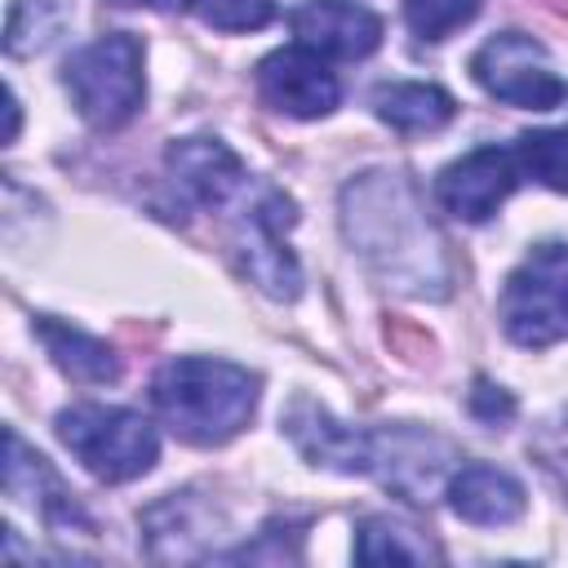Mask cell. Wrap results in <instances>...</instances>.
<instances>
[{
	"label": "cell",
	"instance_id": "cell-3",
	"mask_svg": "<svg viewBox=\"0 0 568 568\" xmlns=\"http://www.w3.org/2000/svg\"><path fill=\"white\" fill-rule=\"evenodd\" d=\"M62 84L75 111L93 129H120L142 111L146 80H142V40L129 31H106L75 49L62 67Z\"/></svg>",
	"mask_w": 568,
	"mask_h": 568
},
{
	"label": "cell",
	"instance_id": "cell-23",
	"mask_svg": "<svg viewBox=\"0 0 568 568\" xmlns=\"http://www.w3.org/2000/svg\"><path fill=\"white\" fill-rule=\"evenodd\" d=\"M106 4H120V9H138V4H160V0H106Z\"/></svg>",
	"mask_w": 568,
	"mask_h": 568
},
{
	"label": "cell",
	"instance_id": "cell-18",
	"mask_svg": "<svg viewBox=\"0 0 568 568\" xmlns=\"http://www.w3.org/2000/svg\"><path fill=\"white\" fill-rule=\"evenodd\" d=\"M62 31V9L53 0H18L9 13V36L4 49L13 58H31L44 44H53V36Z\"/></svg>",
	"mask_w": 568,
	"mask_h": 568
},
{
	"label": "cell",
	"instance_id": "cell-16",
	"mask_svg": "<svg viewBox=\"0 0 568 568\" xmlns=\"http://www.w3.org/2000/svg\"><path fill=\"white\" fill-rule=\"evenodd\" d=\"M355 559L364 564H426V559H439V550L426 541V532L390 519V515H368L359 528H355Z\"/></svg>",
	"mask_w": 568,
	"mask_h": 568
},
{
	"label": "cell",
	"instance_id": "cell-6",
	"mask_svg": "<svg viewBox=\"0 0 568 568\" xmlns=\"http://www.w3.org/2000/svg\"><path fill=\"white\" fill-rule=\"evenodd\" d=\"M470 75L488 98L528 106V111H550L568 98V84L555 75L546 49L524 31L488 36L470 58Z\"/></svg>",
	"mask_w": 568,
	"mask_h": 568
},
{
	"label": "cell",
	"instance_id": "cell-13",
	"mask_svg": "<svg viewBox=\"0 0 568 568\" xmlns=\"http://www.w3.org/2000/svg\"><path fill=\"white\" fill-rule=\"evenodd\" d=\"M4 493L18 497V501H27V497L36 501V497H40V510H44V519H53V524H58V519H80V524H84L80 501L62 488V479L49 470V462L22 444L18 430H4Z\"/></svg>",
	"mask_w": 568,
	"mask_h": 568
},
{
	"label": "cell",
	"instance_id": "cell-2",
	"mask_svg": "<svg viewBox=\"0 0 568 568\" xmlns=\"http://www.w3.org/2000/svg\"><path fill=\"white\" fill-rule=\"evenodd\" d=\"M342 222L351 244L390 280H413V288H426L430 257L439 248L435 231L422 222V209L413 200V186L395 173H373L364 182H351L342 195Z\"/></svg>",
	"mask_w": 568,
	"mask_h": 568
},
{
	"label": "cell",
	"instance_id": "cell-17",
	"mask_svg": "<svg viewBox=\"0 0 568 568\" xmlns=\"http://www.w3.org/2000/svg\"><path fill=\"white\" fill-rule=\"evenodd\" d=\"M515 160L541 186L568 195V129H537L515 142Z\"/></svg>",
	"mask_w": 568,
	"mask_h": 568
},
{
	"label": "cell",
	"instance_id": "cell-22",
	"mask_svg": "<svg viewBox=\"0 0 568 568\" xmlns=\"http://www.w3.org/2000/svg\"><path fill=\"white\" fill-rule=\"evenodd\" d=\"M470 413H475L479 422L497 426V422H506V417L515 413V399H510L501 386H493V382H475V390H470Z\"/></svg>",
	"mask_w": 568,
	"mask_h": 568
},
{
	"label": "cell",
	"instance_id": "cell-19",
	"mask_svg": "<svg viewBox=\"0 0 568 568\" xmlns=\"http://www.w3.org/2000/svg\"><path fill=\"white\" fill-rule=\"evenodd\" d=\"M484 0H404V22L417 40H448L457 27H466L479 13Z\"/></svg>",
	"mask_w": 568,
	"mask_h": 568
},
{
	"label": "cell",
	"instance_id": "cell-7",
	"mask_svg": "<svg viewBox=\"0 0 568 568\" xmlns=\"http://www.w3.org/2000/svg\"><path fill=\"white\" fill-rule=\"evenodd\" d=\"M519 182V160L506 146H475L435 178V200L457 222H488Z\"/></svg>",
	"mask_w": 568,
	"mask_h": 568
},
{
	"label": "cell",
	"instance_id": "cell-14",
	"mask_svg": "<svg viewBox=\"0 0 568 568\" xmlns=\"http://www.w3.org/2000/svg\"><path fill=\"white\" fill-rule=\"evenodd\" d=\"M373 115L395 133H435L457 115V102L439 84L422 80H390L373 89Z\"/></svg>",
	"mask_w": 568,
	"mask_h": 568
},
{
	"label": "cell",
	"instance_id": "cell-9",
	"mask_svg": "<svg viewBox=\"0 0 568 568\" xmlns=\"http://www.w3.org/2000/svg\"><path fill=\"white\" fill-rule=\"evenodd\" d=\"M284 430L311 466H328L342 475H373V466H377V430H355V426L328 417L306 395H297L288 404Z\"/></svg>",
	"mask_w": 568,
	"mask_h": 568
},
{
	"label": "cell",
	"instance_id": "cell-12",
	"mask_svg": "<svg viewBox=\"0 0 568 568\" xmlns=\"http://www.w3.org/2000/svg\"><path fill=\"white\" fill-rule=\"evenodd\" d=\"M448 506L466 524L506 528V524H515L524 515L528 497H524V484L510 470L488 466V462H470L448 479Z\"/></svg>",
	"mask_w": 568,
	"mask_h": 568
},
{
	"label": "cell",
	"instance_id": "cell-10",
	"mask_svg": "<svg viewBox=\"0 0 568 568\" xmlns=\"http://www.w3.org/2000/svg\"><path fill=\"white\" fill-rule=\"evenodd\" d=\"M288 27L297 44L320 58H368L382 44V18L355 0H302Z\"/></svg>",
	"mask_w": 568,
	"mask_h": 568
},
{
	"label": "cell",
	"instance_id": "cell-11",
	"mask_svg": "<svg viewBox=\"0 0 568 568\" xmlns=\"http://www.w3.org/2000/svg\"><path fill=\"white\" fill-rule=\"evenodd\" d=\"M164 160H169V178L178 195L200 209H226L248 186L240 155L217 138H182L169 146Z\"/></svg>",
	"mask_w": 568,
	"mask_h": 568
},
{
	"label": "cell",
	"instance_id": "cell-15",
	"mask_svg": "<svg viewBox=\"0 0 568 568\" xmlns=\"http://www.w3.org/2000/svg\"><path fill=\"white\" fill-rule=\"evenodd\" d=\"M36 333H40L44 351L53 355V364L71 382H80V386H106V382L120 377V359H115V351L106 342H98V337H89V333H80L71 324H58L53 315H40L36 320Z\"/></svg>",
	"mask_w": 568,
	"mask_h": 568
},
{
	"label": "cell",
	"instance_id": "cell-5",
	"mask_svg": "<svg viewBox=\"0 0 568 568\" xmlns=\"http://www.w3.org/2000/svg\"><path fill=\"white\" fill-rule=\"evenodd\" d=\"M501 328L515 346L541 351L568 337V244H537L510 275L497 302Z\"/></svg>",
	"mask_w": 568,
	"mask_h": 568
},
{
	"label": "cell",
	"instance_id": "cell-4",
	"mask_svg": "<svg viewBox=\"0 0 568 568\" xmlns=\"http://www.w3.org/2000/svg\"><path fill=\"white\" fill-rule=\"evenodd\" d=\"M58 439L102 484L138 479L160 457L155 426L142 413L115 404H71L67 413H58Z\"/></svg>",
	"mask_w": 568,
	"mask_h": 568
},
{
	"label": "cell",
	"instance_id": "cell-20",
	"mask_svg": "<svg viewBox=\"0 0 568 568\" xmlns=\"http://www.w3.org/2000/svg\"><path fill=\"white\" fill-rule=\"evenodd\" d=\"M213 31H262L275 18V0H182Z\"/></svg>",
	"mask_w": 568,
	"mask_h": 568
},
{
	"label": "cell",
	"instance_id": "cell-8",
	"mask_svg": "<svg viewBox=\"0 0 568 568\" xmlns=\"http://www.w3.org/2000/svg\"><path fill=\"white\" fill-rule=\"evenodd\" d=\"M257 93H262L266 106L293 115V120H320L342 98L337 75L324 67L320 53H311L302 44L275 49L257 62Z\"/></svg>",
	"mask_w": 568,
	"mask_h": 568
},
{
	"label": "cell",
	"instance_id": "cell-21",
	"mask_svg": "<svg viewBox=\"0 0 568 568\" xmlns=\"http://www.w3.org/2000/svg\"><path fill=\"white\" fill-rule=\"evenodd\" d=\"M532 453L541 457V466H546V470L559 479V488L568 493V417L541 426L537 439H532Z\"/></svg>",
	"mask_w": 568,
	"mask_h": 568
},
{
	"label": "cell",
	"instance_id": "cell-1",
	"mask_svg": "<svg viewBox=\"0 0 568 568\" xmlns=\"http://www.w3.org/2000/svg\"><path fill=\"white\" fill-rule=\"evenodd\" d=\"M257 373L213 359V355H178L160 364L151 377V404L186 444L213 448L240 435L257 408Z\"/></svg>",
	"mask_w": 568,
	"mask_h": 568
}]
</instances>
